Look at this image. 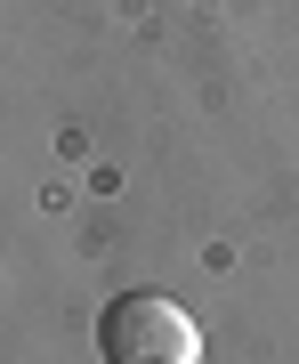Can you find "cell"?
Returning <instances> with one entry per match:
<instances>
[{
	"label": "cell",
	"mask_w": 299,
	"mask_h": 364,
	"mask_svg": "<svg viewBox=\"0 0 299 364\" xmlns=\"http://www.w3.org/2000/svg\"><path fill=\"white\" fill-rule=\"evenodd\" d=\"M105 364H202V324L170 291H121L97 316Z\"/></svg>",
	"instance_id": "obj_1"
}]
</instances>
